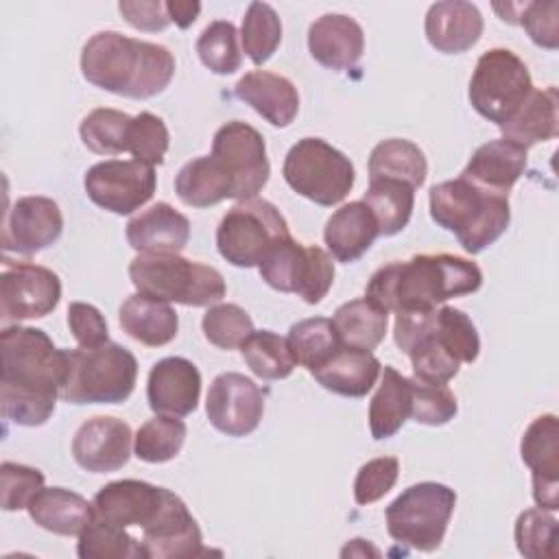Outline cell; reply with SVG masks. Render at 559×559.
<instances>
[{
  "label": "cell",
  "mask_w": 559,
  "mask_h": 559,
  "mask_svg": "<svg viewBox=\"0 0 559 559\" xmlns=\"http://www.w3.org/2000/svg\"><path fill=\"white\" fill-rule=\"evenodd\" d=\"M238 349L247 367L262 380L288 378L297 367L288 338L271 330H253Z\"/></svg>",
  "instance_id": "74e56055"
},
{
  "label": "cell",
  "mask_w": 559,
  "mask_h": 559,
  "mask_svg": "<svg viewBox=\"0 0 559 559\" xmlns=\"http://www.w3.org/2000/svg\"><path fill=\"white\" fill-rule=\"evenodd\" d=\"M459 411L448 384H432L411 378V417L424 426H443Z\"/></svg>",
  "instance_id": "7dc6e473"
},
{
  "label": "cell",
  "mask_w": 559,
  "mask_h": 559,
  "mask_svg": "<svg viewBox=\"0 0 559 559\" xmlns=\"http://www.w3.org/2000/svg\"><path fill=\"white\" fill-rule=\"evenodd\" d=\"M369 402V430L376 441L393 437L411 417V378L386 365Z\"/></svg>",
  "instance_id": "4dcf8cb0"
},
{
  "label": "cell",
  "mask_w": 559,
  "mask_h": 559,
  "mask_svg": "<svg viewBox=\"0 0 559 559\" xmlns=\"http://www.w3.org/2000/svg\"><path fill=\"white\" fill-rule=\"evenodd\" d=\"M286 338L297 365L306 367L308 371L321 367L343 347L332 319L325 317L297 321L295 325H290Z\"/></svg>",
  "instance_id": "8d00e7d4"
},
{
  "label": "cell",
  "mask_w": 559,
  "mask_h": 559,
  "mask_svg": "<svg viewBox=\"0 0 559 559\" xmlns=\"http://www.w3.org/2000/svg\"><path fill=\"white\" fill-rule=\"evenodd\" d=\"M400 474V461L395 456H378L360 465L354 478V500L356 504L378 502L384 493L393 489Z\"/></svg>",
  "instance_id": "f907efd6"
},
{
  "label": "cell",
  "mask_w": 559,
  "mask_h": 559,
  "mask_svg": "<svg viewBox=\"0 0 559 559\" xmlns=\"http://www.w3.org/2000/svg\"><path fill=\"white\" fill-rule=\"evenodd\" d=\"M201 373L197 365L181 356L157 360L146 380V400L155 415L186 417L199 406Z\"/></svg>",
  "instance_id": "d6986e66"
},
{
  "label": "cell",
  "mask_w": 559,
  "mask_h": 559,
  "mask_svg": "<svg viewBox=\"0 0 559 559\" xmlns=\"http://www.w3.org/2000/svg\"><path fill=\"white\" fill-rule=\"evenodd\" d=\"M194 48H197L201 63L214 74H231L242 63V52L238 46V31L227 20L210 22L201 31Z\"/></svg>",
  "instance_id": "ee69618b"
},
{
  "label": "cell",
  "mask_w": 559,
  "mask_h": 559,
  "mask_svg": "<svg viewBox=\"0 0 559 559\" xmlns=\"http://www.w3.org/2000/svg\"><path fill=\"white\" fill-rule=\"evenodd\" d=\"M288 223L266 199L238 201L221 218L216 229L218 253L238 269L260 266L273 245L288 236Z\"/></svg>",
  "instance_id": "9c48e42d"
},
{
  "label": "cell",
  "mask_w": 559,
  "mask_h": 559,
  "mask_svg": "<svg viewBox=\"0 0 559 559\" xmlns=\"http://www.w3.org/2000/svg\"><path fill=\"white\" fill-rule=\"evenodd\" d=\"M362 201L371 210L380 236H395L411 221L415 188L397 179H369Z\"/></svg>",
  "instance_id": "d590c367"
},
{
  "label": "cell",
  "mask_w": 559,
  "mask_h": 559,
  "mask_svg": "<svg viewBox=\"0 0 559 559\" xmlns=\"http://www.w3.org/2000/svg\"><path fill=\"white\" fill-rule=\"evenodd\" d=\"M526 151L528 148L507 138L489 140L472 153L469 162L465 164L459 177L485 192L509 197V190L526 170V162H528Z\"/></svg>",
  "instance_id": "44dd1931"
},
{
  "label": "cell",
  "mask_w": 559,
  "mask_h": 559,
  "mask_svg": "<svg viewBox=\"0 0 559 559\" xmlns=\"http://www.w3.org/2000/svg\"><path fill=\"white\" fill-rule=\"evenodd\" d=\"M166 11L170 22H175L179 28H188L201 13V2L197 0H168Z\"/></svg>",
  "instance_id": "11a10c76"
},
{
  "label": "cell",
  "mask_w": 559,
  "mask_h": 559,
  "mask_svg": "<svg viewBox=\"0 0 559 559\" xmlns=\"http://www.w3.org/2000/svg\"><path fill=\"white\" fill-rule=\"evenodd\" d=\"M135 356L107 341L96 347L63 349V380L59 397L68 404H122L135 389Z\"/></svg>",
  "instance_id": "5b68a950"
},
{
  "label": "cell",
  "mask_w": 559,
  "mask_h": 559,
  "mask_svg": "<svg viewBox=\"0 0 559 559\" xmlns=\"http://www.w3.org/2000/svg\"><path fill=\"white\" fill-rule=\"evenodd\" d=\"M308 50L328 70H349L365 52L362 26L345 13H323L308 28Z\"/></svg>",
  "instance_id": "7402d4cb"
},
{
  "label": "cell",
  "mask_w": 559,
  "mask_h": 559,
  "mask_svg": "<svg viewBox=\"0 0 559 559\" xmlns=\"http://www.w3.org/2000/svg\"><path fill=\"white\" fill-rule=\"evenodd\" d=\"M131 249L157 255L179 253L190 240V221L173 205L159 201L135 214L124 229Z\"/></svg>",
  "instance_id": "cb8c5ba5"
},
{
  "label": "cell",
  "mask_w": 559,
  "mask_h": 559,
  "mask_svg": "<svg viewBox=\"0 0 559 559\" xmlns=\"http://www.w3.org/2000/svg\"><path fill=\"white\" fill-rule=\"evenodd\" d=\"M483 286L476 262L452 253H421L380 266L365 286V297L386 312H421Z\"/></svg>",
  "instance_id": "7a4b0ae2"
},
{
  "label": "cell",
  "mask_w": 559,
  "mask_h": 559,
  "mask_svg": "<svg viewBox=\"0 0 559 559\" xmlns=\"http://www.w3.org/2000/svg\"><path fill=\"white\" fill-rule=\"evenodd\" d=\"M437 321H439L441 334L445 336V341L450 343L459 360L474 362L480 354V338L472 319L454 306H441L437 310Z\"/></svg>",
  "instance_id": "816d5d0a"
},
{
  "label": "cell",
  "mask_w": 559,
  "mask_h": 559,
  "mask_svg": "<svg viewBox=\"0 0 559 559\" xmlns=\"http://www.w3.org/2000/svg\"><path fill=\"white\" fill-rule=\"evenodd\" d=\"M83 79L105 92L146 100L162 94L175 76L173 52L118 31L94 33L81 50Z\"/></svg>",
  "instance_id": "3957f363"
},
{
  "label": "cell",
  "mask_w": 559,
  "mask_h": 559,
  "mask_svg": "<svg viewBox=\"0 0 559 559\" xmlns=\"http://www.w3.org/2000/svg\"><path fill=\"white\" fill-rule=\"evenodd\" d=\"M533 90L526 63L509 48H491L476 61L467 98L478 116L500 127L518 111Z\"/></svg>",
  "instance_id": "30bf717a"
},
{
  "label": "cell",
  "mask_w": 559,
  "mask_h": 559,
  "mask_svg": "<svg viewBox=\"0 0 559 559\" xmlns=\"http://www.w3.org/2000/svg\"><path fill=\"white\" fill-rule=\"evenodd\" d=\"M175 192L190 207H210L231 199L234 183L212 155L186 162L175 177Z\"/></svg>",
  "instance_id": "1f68e13d"
},
{
  "label": "cell",
  "mask_w": 559,
  "mask_h": 559,
  "mask_svg": "<svg viewBox=\"0 0 559 559\" xmlns=\"http://www.w3.org/2000/svg\"><path fill=\"white\" fill-rule=\"evenodd\" d=\"M456 493L443 483H415L406 487L384 511L389 535L419 552H432L441 546Z\"/></svg>",
  "instance_id": "52a82bcc"
},
{
  "label": "cell",
  "mask_w": 559,
  "mask_h": 559,
  "mask_svg": "<svg viewBox=\"0 0 559 559\" xmlns=\"http://www.w3.org/2000/svg\"><path fill=\"white\" fill-rule=\"evenodd\" d=\"M186 435L188 428L183 419L155 415L138 428L133 437V454L144 463H166L181 452Z\"/></svg>",
  "instance_id": "b9f144b4"
},
{
  "label": "cell",
  "mask_w": 559,
  "mask_h": 559,
  "mask_svg": "<svg viewBox=\"0 0 559 559\" xmlns=\"http://www.w3.org/2000/svg\"><path fill=\"white\" fill-rule=\"evenodd\" d=\"M236 98L249 105L273 127H288L299 111V92L295 83L269 70H251L238 79Z\"/></svg>",
  "instance_id": "d4e9b609"
},
{
  "label": "cell",
  "mask_w": 559,
  "mask_h": 559,
  "mask_svg": "<svg viewBox=\"0 0 559 559\" xmlns=\"http://www.w3.org/2000/svg\"><path fill=\"white\" fill-rule=\"evenodd\" d=\"M380 371L382 365L371 352L343 345L330 360L310 373L323 389L336 395L362 397L373 389Z\"/></svg>",
  "instance_id": "83f0119b"
},
{
  "label": "cell",
  "mask_w": 559,
  "mask_h": 559,
  "mask_svg": "<svg viewBox=\"0 0 559 559\" xmlns=\"http://www.w3.org/2000/svg\"><path fill=\"white\" fill-rule=\"evenodd\" d=\"M559 96L557 87L548 85L544 90H533L518 111L500 124L502 138L528 148L537 142L557 138L559 133Z\"/></svg>",
  "instance_id": "f546056e"
},
{
  "label": "cell",
  "mask_w": 559,
  "mask_h": 559,
  "mask_svg": "<svg viewBox=\"0 0 559 559\" xmlns=\"http://www.w3.org/2000/svg\"><path fill=\"white\" fill-rule=\"evenodd\" d=\"M210 155L229 175L234 183L231 199H251L269 181L271 164L264 138L255 127L242 120H231L216 129Z\"/></svg>",
  "instance_id": "8fae6325"
},
{
  "label": "cell",
  "mask_w": 559,
  "mask_h": 559,
  "mask_svg": "<svg viewBox=\"0 0 559 559\" xmlns=\"http://www.w3.org/2000/svg\"><path fill=\"white\" fill-rule=\"evenodd\" d=\"M81 559H146L144 548L129 528L92 518L76 542Z\"/></svg>",
  "instance_id": "f35d334b"
},
{
  "label": "cell",
  "mask_w": 559,
  "mask_h": 559,
  "mask_svg": "<svg viewBox=\"0 0 559 559\" xmlns=\"http://www.w3.org/2000/svg\"><path fill=\"white\" fill-rule=\"evenodd\" d=\"M63 214L57 201L39 194L20 197L2 223V249L9 253L33 255L59 240Z\"/></svg>",
  "instance_id": "9a60e30c"
},
{
  "label": "cell",
  "mask_w": 559,
  "mask_h": 559,
  "mask_svg": "<svg viewBox=\"0 0 559 559\" xmlns=\"http://www.w3.org/2000/svg\"><path fill=\"white\" fill-rule=\"evenodd\" d=\"M129 280L142 295L194 308L221 301L227 290L218 269L179 253L135 255L129 264Z\"/></svg>",
  "instance_id": "8992f818"
},
{
  "label": "cell",
  "mask_w": 559,
  "mask_h": 559,
  "mask_svg": "<svg viewBox=\"0 0 559 559\" xmlns=\"http://www.w3.org/2000/svg\"><path fill=\"white\" fill-rule=\"evenodd\" d=\"M83 186L92 203L127 216L155 194L157 175L153 166L138 159H105L85 173Z\"/></svg>",
  "instance_id": "7c38bea8"
},
{
  "label": "cell",
  "mask_w": 559,
  "mask_h": 559,
  "mask_svg": "<svg viewBox=\"0 0 559 559\" xmlns=\"http://www.w3.org/2000/svg\"><path fill=\"white\" fill-rule=\"evenodd\" d=\"M203 336L218 349H236L253 332V321L238 304L210 306L201 321Z\"/></svg>",
  "instance_id": "bcb514c9"
},
{
  "label": "cell",
  "mask_w": 559,
  "mask_h": 559,
  "mask_svg": "<svg viewBox=\"0 0 559 559\" xmlns=\"http://www.w3.org/2000/svg\"><path fill=\"white\" fill-rule=\"evenodd\" d=\"M428 203L432 221L472 255L493 245L511 223L509 197L485 192L461 177L435 183Z\"/></svg>",
  "instance_id": "277c9868"
},
{
  "label": "cell",
  "mask_w": 559,
  "mask_h": 559,
  "mask_svg": "<svg viewBox=\"0 0 559 559\" xmlns=\"http://www.w3.org/2000/svg\"><path fill=\"white\" fill-rule=\"evenodd\" d=\"M118 11L138 31L157 33L170 24L166 2L159 0H120Z\"/></svg>",
  "instance_id": "db71d44e"
},
{
  "label": "cell",
  "mask_w": 559,
  "mask_h": 559,
  "mask_svg": "<svg viewBox=\"0 0 559 559\" xmlns=\"http://www.w3.org/2000/svg\"><path fill=\"white\" fill-rule=\"evenodd\" d=\"M0 356L2 417L26 428L46 424L61 393L63 349L39 328L4 325Z\"/></svg>",
  "instance_id": "6da1fadb"
},
{
  "label": "cell",
  "mask_w": 559,
  "mask_h": 559,
  "mask_svg": "<svg viewBox=\"0 0 559 559\" xmlns=\"http://www.w3.org/2000/svg\"><path fill=\"white\" fill-rule=\"evenodd\" d=\"M493 11L509 24H520L533 44L555 50L559 46V2H493Z\"/></svg>",
  "instance_id": "ab89813d"
},
{
  "label": "cell",
  "mask_w": 559,
  "mask_h": 559,
  "mask_svg": "<svg viewBox=\"0 0 559 559\" xmlns=\"http://www.w3.org/2000/svg\"><path fill=\"white\" fill-rule=\"evenodd\" d=\"M131 116L111 107L92 109L79 127L83 144L96 155H120L129 153Z\"/></svg>",
  "instance_id": "60d3db41"
},
{
  "label": "cell",
  "mask_w": 559,
  "mask_h": 559,
  "mask_svg": "<svg viewBox=\"0 0 559 559\" xmlns=\"http://www.w3.org/2000/svg\"><path fill=\"white\" fill-rule=\"evenodd\" d=\"M485 20L476 4L465 0H443L430 4L424 33L428 44L443 55L469 50L483 35Z\"/></svg>",
  "instance_id": "603a6c76"
},
{
  "label": "cell",
  "mask_w": 559,
  "mask_h": 559,
  "mask_svg": "<svg viewBox=\"0 0 559 559\" xmlns=\"http://www.w3.org/2000/svg\"><path fill=\"white\" fill-rule=\"evenodd\" d=\"M26 511L39 528L63 537H79L94 518V504L63 487H41Z\"/></svg>",
  "instance_id": "f1b7e54d"
},
{
  "label": "cell",
  "mask_w": 559,
  "mask_h": 559,
  "mask_svg": "<svg viewBox=\"0 0 559 559\" xmlns=\"http://www.w3.org/2000/svg\"><path fill=\"white\" fill-rule=\"evenodd\" d=\"M168 144H170V133L166 122L159 116L151 111H140L131 120L129 153L133 155V159L148 166H159L164 164Z\"/></svg>",
  "instance_id": "c3c4849f"
},
{
  "label": "cell",
  "mask_w": 559,
  "mask_h": 559,
  "mask_svg": "<svg viewBox=\"0 0 559 559\" xmlns=\"http://www.w3.org/2000/svg\"><path fill=\"white\" fill-rule=\"evenodd\" d=\"M240 41L251 63L262 66L273 57L282 41V20L266 2H251L240 24Z\"/></svg>",
  "instance_id": "7bdbcfd3"
},
{
  "label": "cell",
  "mask_w": 559,
  "mask_h": 559,
  "mask_svg": "<svg viewBox=\"0 0 559 559\" xmlns=\"http://www.w3.org/2000/svg\"><path fill=\"white\" fill-rule=\"evenodd\" d=\"M68 328L79 347H96L109 341L105 317L96 306L85 301H72L68 306Z\"/></svg>",
  "instance_id": "f5cc1de1"
},
{
  "label": "cell",
  "mask_w": 559,
  "mask_h": 559,
  "mask_svg": "<svg viewBox=\"0 0 559 559\" xmlns=\"http://www.w3.org/2000/svg\"><path fill=\"white\" fill-rule=\"evenodd\" d=\"M520 456L531 469L533 500L539 509H559V424L552 413L535 417L522 435Z\"/></svg>",
  "instance_id": "e0dca14e"
},
{
  "label": "cell",
  "mask_w": 559,
  "mask_h": 559,
  "mask_svg": "<svg viewBox=\"0 0 559 559\" xmlns=\"http://www.w3.org/2000/svg\"><path fill=\"white\" fill-rule=\"evenodd\" d=\"M210 424L227 437L251 435L264 415V393L247 376L238 371L218 373L205 397Z\"/></svg>",
  "instance_id": "5bb4252c"
},
{
  "label": "cell",
  "mask_w": 559,
  "mask_h": 559,
  "mask_svg": "<svg viewBox=\"0 0 559 559\" xmlns=\"http://www.w3.org/2000/svg\"><path fill=\"white\" fill-rule=\"evenodd\" d=\"M118 321L127 336L146 347L168 345L179 330V317L175 308L168 301L153 299L142 293L124 299L118 310Z\"/></svg>",
  "instance_id": "4316f807"
},
{
  "label": "cell",
  "mask_w": 559,
  "mask_h": 559,
  "mask_svg": "<svg viewBox=\"0 0 559 559\" xmlns=\"http://www.w3.org/2000/svg\"><path fill=\"white\" fill-rule=\"evenodd\" d=\"M44 487V474L37 467L4 461L0 465V504L4 511H22Z\"/></svg>",
  "instance_id": "681fc988"
},
{
  "label": "cell",
  "mask_w": 559,
  "mask_h": 559,
  "mask_svg": "<svg viewBox=\"0 0 559 559\" xmlns=\"http://www.w3.org/2000/svg\"><path fill=\"white\" fill-rule=\"evenodd\" d=\"M378 236V223L365 201H349L334 210L323 229L328 253L345 264L362 258Z\"/></svg>",
  "instance_id": "484cf974"
},
{
  "label": "cell",
  "mask_w": 559,
  "mask_h": 559,
  "mask_svg": "<svg viewBox=\"0 0 559 559\" xmlns=\"http://www.w3.org/2000/svg\"><path fill=\"white\" fill-rule=\"evenodd\" d=\"M428 162L424 151L404 138L378 142L369 153V179H397L411 188L424 186Z\"/></svg>",
  "instance_id": "836d02e7"
},
{
  "label": "cell",
  "mask_w": 559,
  "mask_h": 559,
  "mask_svg": "<svg viewBox=\"0 0 559 559\" xmlns=\"http://www.w3.org/2000/svg\"><path fill=\"white\" fill-rule=\"evenodd\" d=\"M515 546L520 555L528 559H555L557 557V518L548 509H526L518 515L513 528Z\"/></svg>",
  "instance_id": "f6af8a7d"
},
{
  "label": "cell",
  "mask_w": 559,
  "mask_h": 559,
  "mask_svg": "<svg viewBox=\"0 0 559 559\" xmlns=\"http://www.w3.org/2000/svg\"><path fill=\"white\" fill-rule=\"evenodd\" d=\"M282 175L290 190L323 207L341 203L356 181L352 159L321 138L297 140L284 157Z\"/></svg>",
  "instance_id": "ba28073f"
},
{
  "label": "cell",
  "mask_w": 559,
  "mask_h": 559,
  "mask_svg": "<svg viewBox=\"0 0 559 559\" xmlns=\"http://www.w3.org/2000/svg\"><path fill=\"white\" fill-rule=\"evenodd\" d=\"M170 489L151 485L146 480L122 478L103 485L92 504L94 518L114 522L124 528H148L162 515Z\"/></svg>",
  "instance_id": "2e32d148"
},
{
  "label": "cell",
  "mask_w": 559,
  "mask_h": 559,
  "mask_svg": "<svg viewBox=\"0 0 559 559\" xmlns=\"http://www.w3.org/2000/svg\"><path fill=\"white\" fill-rule=\"evenodd\" d=\"M332 323L345 347L371 352L384 341L389 312L378 304H373L371 299L358 297L341 304L334 310Z\"/></svg>",
  "instance_id": "d6a6232c"
},
{
  "label": "cell",
  "mask_w": 559,
  "mask_h": 559,
  "mask_svg": "<svg viewBox=\"0 0 559 559\" xmlns=\"http://www.w3.org/2000/svg\"><path fill=\"white\" fill-rule=\"evenodd\" d=\"M61 299V280L55 271L33 262L2 260L0 273V317L9 321L41 319Z\"/></svg>",
  "instance_id": "4fadbf2b"
},
{
  "label": "cell",
  "mask_w": 559,
  "mask_h": 559,
  "mask_svg": "<svg viewBox=\"0 0 559 559\" xmlns=\"http://www.w3.org/2000/svg\"><path fill=\"white\" fill-rule=\"evenodd\" d=\"M131 428L127 421L109 415H96L83 421L72 439L74 463L92 474H109L129 463Z\"/></svg>",
  "instance_id": "ac0fdd59"
},
{
  "label": "cell",
  "mask_w": 559,
  "mask_h": 559,
  "mask_svg": "<svg viewBox=\"0 0 559 559\" xmlns=\"http://www.w3.org/2000/svg\"><path fill=\"white\" fill-rule=\"evenodd\" d=\"M312 264V245H301L290 234L280 238L258 266L260 277L280 293H301Z\"/></svg>",
  "instance_id": "e575fe53"
},
{
  "label": "cell",
  "mask_w": 559,
  "mask_h": 559,
  "mask_svg": "<svg viewBox=\"0 0 559 559\" xmlns=\"http://www.w3.org/2000/svg\"><path fill=\"white\" fill-rule=\"evenodd\" d=\"M140 544L146 559H179L210 552L203 546V535L197 520L188 511L186 502L173 491L157 522L142 531Z\"/></svg>",
  "instance_id": "ffe728a7"
}]
</instances>
